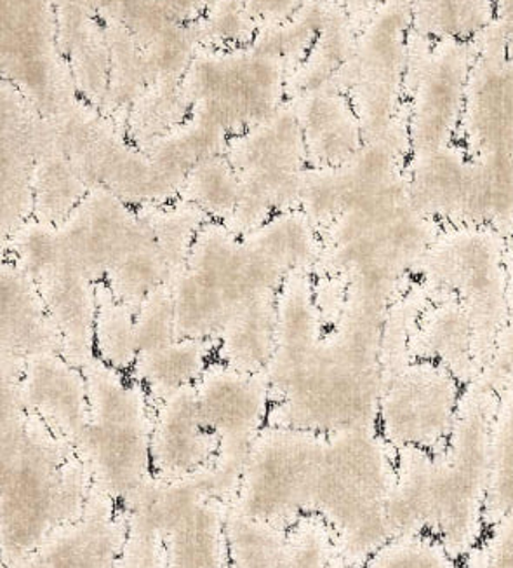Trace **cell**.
Returning <instances> with one entry per match:
<instances>
[{"mask_svg":"<svg viewBox=\"0 0 513 568\" xmlns=\"http://www.w3.org/2000/svg\"><path fill=\"white\" fill-rule=\"evenodd\" d=\"M58 45L79 97L102 110L110 81V48L105 24L94 2H54Z\"/></svg>","mask_w":513,"mask_h":568,"instance_id":"cb8c5ba5","label":"cell"},{"mask_svg":"<svg viewBox=\"0 0 513 568\" xmlns=\"http://www.w3.org/2000/svg\"><path fill=\"white\" fill-rule=\"evenodd\" d=\"M98 185L109 189L112 194L117 195L119 200L134 210L150 206V204H167L176 201L158 179L157 170L148 155L133 145L126 139V134L117 140L106 155Z\"/></svg>","mask_w":513,"mask_h":568,"instance_id":"d590c367","label":"cell"},{"mask_svg":"<svg viewBox=\"0 0 513 568\" xmlns=\"http://www.w3.org/2000/svg\"><path fill=\"white\" fill-rule=\"evenodd\" d=\"M136 220V210L109 189L91 187L82 203L57 225L61 252L91 281L102 283Z\"/></svg>","mask_w":513,"mask_h":568,"instance_id":"9a60e30c","label":"cell"},{"mask_svg":"<svg viewBox=\"0 0 513 568\" xmlns=\"http://www.w3.org/2000/svg\"><path fill=\"white\" fill-rule=\"evenodd\" d=\"M243 243L280 286L293 273H316L324 250L320 232L301 210L277 213Z\"/></svg>","mask_w":513,"mask_h":568,"instance_id":"484cf974","label":"cell"},{"mask_svg":"<svg viewBox=\"0 0 513 568\" xmlns=\"http://www.w3.org/2000/svg\"><path fill=\"white\" fill-rule=\"evenodd\" d=\"M195 394L207 429L218 438L216 457L246 463L274 405L267 374H246L215 359L195 384Z\"/></svg>","mask_w":513,"mask_h":568,"instance_id":"5bb4252c","label":"cell"},{"mask_svg":"<svg viewBox=\"0 0 513 568\" xmlns=\"http://www.w3.org/2000/svg\"><path fill=\"white\" fill-rule=\"evenodd\" d=\"M94 356L105 365L131 374L140 356L136 335V311L115 298L105 283L96 284V320H94Z\"/></svg>","mask_w":513,"mask_h":568,"instance_id":"f35d334b","label":"cell"},{"mask_svg":"<svg viewBox=\"0 0 513 568\" xmlns=\"http://www.w3.org/2000/svg\"><path fill=\"white\" fill-rule=\"evenodd\" d=\"M326 436L295 427L267 426L247 454L239 496L232 506L287 528L311 513Z\"/></svg>","mask_w":513,"mask_h":568,"instance_id":"ba28073f","label":"cell"},{"mask_svg":"<svg viewBox=\"0 0 513 568\" xmlns=\"http://www.w3.org/2000/svg\"><path fill=\"white\" fill-rule=\"evenodd\" d=\"M359 32L360 27L343 4H329L316 44L287 79V102L311 91L331 88L352 60Z\"/></svg>","mask_w":513,"mask_h":568,"instance_id":"4dcf8cb0","label":"cell"},{"mask_svg":"<svg viewBox=\"0 0 513 568\" xmlns=\"http://www.w3.org/2000/svg\"><path fill=\"white\" fill-rule=\"evenodd\" d=\"M340 564L335 534L319 515L307 513L287 527L280 568H338Z\"/></svg>","mask_w":513,"mask_h":568,"instance_id":"7dc6e473","label":"cell"},{"mask_svg":"<svg viewBox=\"0 0 513 568\" xmlns=\"http://www.w3.org/2000/svg\"><path fill=\"white\" fill-rule=\"evenodd\" d=\"M2 103V241L33 219L32 173L41 139L42 115L8 81Z\"/></svg>","mask_w":513,"mask_h":568,"instance_id":"2e32d148","label":"cell"},{"mask_svg":"<svg viewBox=\"0 0 513 568\" xmlns=\"http://www.w3.org/2000/svg\"><path fill=\"white\" fill-rule=\"evenodd\" d=\"M277 342V293L235 308L216 338V362L246 374H267Z\"/></svg>","mask_w":513,"mask_h":568,"instance_id":"4316f807","label":"cell"},{"mask_svg":"<svg viewBox=\"0 0 513 568\" xmlns=\"http://www.w3.org/2000/svg\"><path fill=\"white\" fill-rule=\"evenodd\" d=\"M136 335L140 354L154 353L178 341L171 283L158 286L137 307Z\"/></svg>","mask_w":513,"mask_h":568,"instance_id":"816d5d0a","label":"cell"},{"mask_svg":"<svg viewBox=\"0 0 513 568\" xmlns=\"http://www.w3.org/2000/svg\"><path fill=\"white\" fill-rule=\"evenodd\" d=\"M60 332L61 356L84 368L94 357L96 284L63 255L32 277Z\"/></svg>","mask_w":513,"mask_h":568,"instance_id":"44dd1931","label":"cell"},{"mask_svg":"<svg viewBox=\"0 0 513 568\" xmlns=\"http://www.w3.org/2000/svg\"><path fill=\"white\" fill-rule=\"evenodd\" d=\"M326 335L314 274L293 273L277 293V342L267 369L274 403L305 368Z\"/></svg>","mask_w":513,"mask_h":568,"instance_id":"d6986e66","label":"cell"},{"mask_svg":"<svg viewBox=\"0 0 513 568\" xmlns=\"http://www.w3.org/2000/svg\"><path fill=\"white\" fill-rule=\"evenodd\" d=\"M225 155L240 180L237 207L225 224L234 234L249 236L277 213L299 210L308 158L291 103L232 136Z\"/></svg>","mask_w":513,"mask_h":568,"instance_id":"8992f818","label":"cell"},{"mask_svg":"<svg viewBox=\"0 0 513 568\" xmlns=\"http://www.w3.org/2000/svg\"><path fill=\"white\" fill-rule=\"evenodd\" d=\"M136 213L154 232L173 281L185 271L186 261L194 248L198 232L203 231L207 222H211L209 216L201 207L183 200L137 207Z\"/></svg>","mask_w":513,"mask_h":568,"instance_id":"ab89813d","label":"cell"},{"mask_svg":"<svg viewBox=\"0 0 513 568\" xmlns=\"http://www.w3.org/2000/svg\"><path fill=\"white\" fill-rule=\"evenodd\" d=\"M207 2H98L103 11L117 18L140 45L152 41L162 30L176 23H194Z\"/></svg>","mask_w":513,"mask_h":568,"instance_id":"bcb514c9","label":"cell"},{"mask_svg":"<svg viewBox=\"0 0 513 568\" xmlns=\"http://www.w3.org/2000/svg\"><path fill=\"white\" fill-rule=\"evenodd\" d=\"M103 283L114 293L115 298L134 311H137L150 293L162 284L171 283L166 258L145 220L137 216L130 237L110 264Z\"/></svg>","mask_w":513,"mask_h":568,"instance_id":"1f68e13d","label":"cell"},{"mask_svg":"<svg viewBox=\"0 0 513 568\" xmlns=\"http://www.w3.org/2000/svg\"><path fill=\"white\" fill-rule=\"evenodd\" d=\"M286 530L230 506L225 524L228 565L230 568L283 567Z\"/></svg>","mask_w":513,"mask_h":568,"instance_id":"60d3db41","label":"cell"},{"mask_svg":"<svg viewBox=\"0 0 513 568\" xmlns=\"http://www.w3.org/2000/svg\"><path fill=\"white\" fill-rule=\"evenodd\" d=\"M412 67L408 139L412 154L418 158L451 146L469 100L472 73L465 42L458 41H442L424 60L408 51V69Z\"/></svg>","mask_w":513,"mask_h":568,"instance_id":"4fadbf2b","label":"cell"},{"mask_svg":"<svg viewBox=\"0 0 513 568\" xmlns=\"http://www.w3.org/2000/svg\"><path fill=\"white\" fill-rule=\"evenodd\" d=\"M2 79L14 85L42 118L78 98V88L58 45L54 2L0 4Z\"/></svg>","mask_w":513,"mask_h":568,"instance_id":"7c38bea8","label":"cell"},{"mask_svg":"<svg viewBox=\"0 0 513 568\" xmlns=\"http://www.w3.org/2000/svg\"><path fill=\"white\" fill-rule=\"evenodd\" d=\"M411 357L444 366L465 386L478 382L485 363L472 316L448 296H427L412 333Z\"/></svg>","mask_w":513,"mask_h":568,"instance_id":"ffe728a7","label":"cell"},{"mask_svg":"<svg viewBox=\"0 0 513 568\" xmlns=\"http://www.w3.org/2000/svg\"><path fill=\"white\" fill-rule=\"evenodd\" d=\"M227 131L216 122L192 114L178 128L143 149L157 170L158 179L174 200H179L186 176L198 164L227 152Z\"/></svg>","mask_w":513,"mask_h":568,"instance_id":"f1b7e54d","label":"cell"},{"mask_svg":"<svg viewBox=\"0 0 513 568\" xmlns=\"http://www.w3.org/2000/svg\"><path fill=\"white\" fill-rule=\"evenodd\" d=\"M328 6L329 2H304L284 23L259 29L253 48L283 60L289 79L316 44Z\"/></svg>","mask_w":513,"mask_h":568,"instance_id":"b9f144b4","label":"cell"},{"mask_svg":"<svg viewBox=\"0 0 513 568\" xmlns=\"http://www.w3.org/2000/svg\"><path fill=\"white\" fill-rule=\"evenodd\" d=\"M307 146L308 168H340L365 145L352 102L332 88L289 100Z\"/></svg>","mask_w":513,"mask_h":568,"instance_id":"603a6c76","label":"cell"},{"mask_svg":"<svg viewBox=\"0 0 513 568\" xmlns=\"http://www.w3.org/2000/svg\"><path fill=\"white\" fill-rule=\"evenodd\" d=\"M485 515L490 527L513 521V393L502 398L497 410Z\"/></svg>","mask_w":513,"mask_h":568,"instance_id":"ee69618b","label":"cell"},{"mask_svg":"<svg viewBox=\"0 0 513 568\" xmlns=\"http://www.w3.org/2000/svg\"><path fill=\"white\" fill-rule=\"evenodd\" d=\"M465 568H513V521L491 525L472 551L463 558Z\"/></svg>","mask_w":513,"mask_h":568,"instance_id":"f5cc1de1","label":"cell"},{"mask_svg":"<svg viewBox=\"0 0 513 568\" xmlns=\"http://www.w3.org/2000/svg\"><path fill=\"white\" fill-rule=\"evenodd\" d=\"M98 14L105 24L110 48V81L102 112L124 130L134 100L146 85L143 49L133 33L109 12L94 2Z\"/></svg>","mask_w":513,"mask_h":568,"instance_id":"e575fe53","label":"cell"},{"mask_svg":"<svg viewBox=\"0 0 513 568\" xmlns=\"http://www.w3.org/2000/svg\"><path fill=\"white\" fill-rule=\"evenodd\" d=\"M178 338L215 341L234 313L227 298L188 268L171 281Z\"/></svg>","mask_w":513,"mask_h":568,"instance_id":"8d00e7d4","label":"cell"},{"mask_svg":"<svg viewBox=\"0 0 513 568\" xmlns=\"http://www.w3.org/2000/svg\"><path fill=\"white\" fill-rule=\"evenodd\" d=\"M191 115L192 105L182 82H150L131 105L124 133L133 145L143 151Z\"/></svg>","mask_w":513,"mask_h":568,"instance_id":"74e56055","label":"cell"},{"mask_svg":"<svg viewBox=\"0 0 513 568\" xmlns=\"http://www.w3.org/2000/svg\"><path fill=\"white\" fill-rule=\"evenodd\" d=\"M408 192L412 206L427 219H453L466 213L472 183V163L463 152L445 146L432 154L412 158Z\"/></svg>","mask_w":513,"mask_h":568,"instance_id":"83f0119b","label":"cell"},{"mask_svg":"<svg viewBox=\"0 0 513 568\" xmlns=\"http://www.w3.org/2000/svg\"><path fill=\"white\" fill-rule=\"evenodd\" d=\"M465 387L444 366L411 359L383 382L378 433L396 452H441L453 433Z\"/></svg>","mask_w":513,"mask_h":568,"instance_id":"8fae6325","label":"cell"},{"mask_svg":"<svg viewBox=\"0 0 513 568\" xmlns=\"http://www.w3.org/2000/svg\"><path fill=\"white\" fill-rule=\"evenodd\" d=\"M412 11L384 4L357 36L356 51L332 90L347 94L359 118L365 142L377 139L397 121L408 73Z\"/></svg>","mask_w":513,"mask_h":568,"instance_id":"9c48e42d","label":"cell"},{"mask_svg":"<svg viewBox=\"0 0 513 568\" xmlns=\"http://www.w3.org/2000/svg\"><path fill=\"white\" fill-rule=\"evenodd\" d=\"M2 387V560L21 568L58 528L82 518L93 481L72 445Z\"/></svg>","mask_w":513,"mask_h":568,"instance_id":"7a4b0ae2","label":"cell"},{"mask_svg":"<svg viewBox=\"0 0 513 568\" xmlns=\"http://www.w3.org/2000/svg\"><path fill=\"white\" fill-rule=\"evenodd\" d=\"M90 189L61 151L48 119H42L32 173L33 219L60 225L82 203Z\"/></svg>","mask_w":513,"mask_h":568,"instance_id":"f546056e","label":"cell"},{"mask_svg":"<svg viewBox=\"0 0 513 568\" xmlns=\"http://www.w3.org/2000/svg\"><path fill=\"white\" fill-rule=\"evenodd\" d=\"M427 11H412V24L441 41L465 42L466 36L481 32L491 21L490 4H424Z\"/></svg>","mask_w":513,"mask_h":568,"instance_id":"f907efd6","label":"cell"},{"mask_svg":"<svg viewBox=\"0 0 513 568\" xmlns=\"http://www.w3.org/2000/svg\"><path fill=\"white\" fill-rule=\"evenodd\" d=\"M396 467L397 452L378 429L326 436L311 513L331 527L345 567H365L392 539L387 500Z\"/></svg>","mask_w":513,"mask_h":568,"instance_id":"277c9868","label":"cell"},{"mask_svg":"<svg viewBox=\"0 0 513 568\" xmlns=\"http://www.w3.org/2000/svg\"><path fill=\"white\" fill-rule=\"evenodd\" d=\"M195 27L203 49L216 51L252 48L258 36V24L247 9V2L239 0L207 2Z\"/></svg>","mask_w":513,"mask_h":568,"instance_id":"c3c4849f","label":"cell"},{"mask_svg":"<svg viewBox=\"0 0 513 568\" xmlns=\"http://www.w3.org/2000/svg\"><path fill=\"white\" fill-rule=\"evenodd\" d=\"M90 418L73 450L93 487L124 503L152 473L150 436L155 405L140 382L96 356L82 368Z\"/></svg>","mask_w":513,"mask_h":568,"instance_id":"5b68a950","label":"cell"},{"mask_svg":"<svg viewBox=\"0 0 513 568\" xmlns=\"http://www.w3.org/2000/svg\"><path fill=\"white\" fill-rule=\"evenodd\" d=\"M301 4L304 2H259V0L253 2V0H249L247 9L252 12V17L255 18L259 30L289 20Z\"/></svg>","mask_w":513,"mask_h":568,"instance_id":"db71d44e","label":"cell"},{"mask_svg":"<svg viewBox=\"0 0 513 568\" xmlns=\"http://www.w3.org/2000/svg\"><path fill=\"white\" fill-rule=\"evenodd\" d=\"M388 311L347 301L316 353L271 405L268 426L317 435L377 429L383 393L381 335Z\"/></svg>","mask_w":513,"mask_h":568,"instance_id":"3957f363","label":"cell"},{"mask_svg":"<svg viewBox=\"0 0 513 568\" xmlns=\"http://www.w3.org/2000/svg\"><path fill=\"white\" fill-rule=\"evenodd\" d=\"M227 504L209 499L164 537L167 568H228Z\"/></svg>","mask_w":513,"mask_h":568,"instance_id":"836d02e7","label":"cell"},{"mask_svg":"<svg viewBox=\"0 0 513 568\" xmlns=\"http://www.w3.org/2000/svg\"><path fill=\"white\" fill-rule=\"evenodd\" d=\"M0 290V354L20 359H29L37 354H61L60 332L49 316L37 284L9 258H2Z\"/></svg>","mask_w":513,"mask_h":568,"instance_id":"d4e9b609","label":"cell"},{"mask_svg":"<svg viewBox=\"0 0 513 568\" xmlns=\"http://www.w3.org/2000/svg\"><path fill=\"white\" fill-rule=\"evenodd\" d=\"M240 180L227 155L198 164L183 183L179 200L201 207L213 222L227 224L239 201Z\"/></svg>","mask_w":513,"mask_h":568,"instance_id":"7bdbcfd3","label":"cell"},{"mask_svg":"<svg viewBox=\"0 0 513 568\" xmlns=\"http://www.w3.org/2000/svg\"><path fill=\"white\" fill-rule=\"evenodd\" d=\"M142 49L146 84H150L157 81L182 82L203 45L194 21L162 30Z\"/></svg>","mask_w":513,"mask_h":568,"instance_id":"f6af8a7d","label":"cell"},{"mask_svg":"<svg viewBox=\"0 0 513 568\" xmlns=\"http://www.w3.org/2000/svg\"><path fill=\"white\" fill-rule=\"evenodd\" d=\"M192 114L209 119L239 136L287 103V70L283 60L244 48L201 49L182 81Z\"/></svg>","mask_w":513,"mask_h":568,"instance_id":"52a82bcc","label":"cell"},{"mask_svg":"<svg viewBox=\"0 0 513 568\" xmlns=\"http://www.w3.org/2000/svg\"><path fill=\"white\" fill-rule=\"evenodd\" d=\"M418 276L427 296L454 298L469 311L488 362L512 307L496 241L479 232L449 237L429 250Z\"/></svg>","mask_w":513,"mask_h":568,"instance_id":"30bf717a","label":"cell"},{"mask_svg":"<svg viewBox=\"0 0 513 568\" xmlns=\"http://www.w3.org/2000/svg\"><path fill=\"white\" fill-rule=\"evenodd\" d=\"M362 568H465L463 560L432 536L393 537Z\"/></svg>","mask_w":513,"mask_h":568,"instance_id":"681fc988","label":"cell"},{"mask_svg":"<svg viewBox=\"0 0 513 568\" xmlns=\"http://www.w3.org/2000/svg\"><path fill=\"white\" fill-rule=\"evenodd\" d=\"M215 359V341L178 338L154 353L140 354L130 377L140 382L157 405L171 394L195 386Z\"/></svg>","mask_w":513,"mask_h":568,"instance_id":"d6a6232c","label":"cell"},{"mask_svg":"<svg viewBox=\"0 0 513 568\" xmlns=\"http://www.w3.org/2000/svg\"><path fill=\"white\" fill-rule=\"evenodd\" d=\"M185 268L218 290L234 311L253 296L280 290L246 248L243 237L213 220L198 232Z\"/></svg>","mask_w":513,"mask_h":568,"instance_id":"7402d4cb","label":"cell"},{"mask_svg":"<svg viewBox=\"0 0 513 568\" xmlns=\"http://www.w3.org/2000/svg\"><path fill=\"white\" fill-rule=\"evenodd\" d=\"M502 398L473 382L441 452H397L396 481L387 500L393 537L432 536L463 558L488 532V487L494 426Z\"/></svg>","mask_w":513,"mask_h":568,"instance_id":"6da1fadb","label":"cell"},{"mask_svg":"<svg viewBox=\"0 0 513 568\" xmlns=\"http://www.w3.org/2000/svg\"><path fill=\"white\" fill-rule=\"evenodd\" d=\"M20 399L24 410L41 418L58 439L72 447L88 426L90 402L84 372L61 354H37L27 359Z\"/></svg>","mask_w":513,"mask_h":568,"instance_id":"e0dca14e","label":"cell"},{"mask_svg":"<svg viewBox=\"0 0 513 568\" xmlns=\"http://www.w3.org/2000/svg\"><path fill=\"white\" fill-rule=\"evenodd\" d=\"M216 438L198 408L195 386L185 387L155 405L150 436L152 473L162 479L197 475L218 454Z\"/></svg>","mask_w":513,"mask_h":568,"instance_id":"ac0fdd59","label":"cell"}]
</instances>
